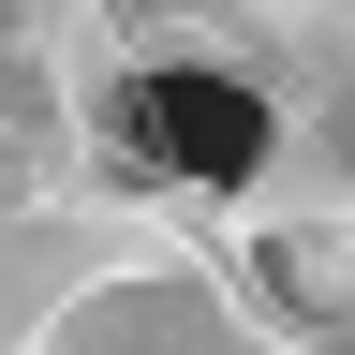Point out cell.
I'll use <instances>...</instances> for the list:
<instances>
[{
  "label": "cell",
  "instance_id": "1",
  "mask_svg": "<svg viewBox=\"0 0 355 355\" xmlns=\"http://www.w3.org/2000/svg\"><path fill=\"white\" fill-rule=\"evenodd\" d=\"M133 133H148L178 178H207V193L266 178V104H252L237 74H207V60H163L148 89H133Z\"/></svg>",
  "mask_w": 355,
  "mask_h": 355
}]
</instances>
